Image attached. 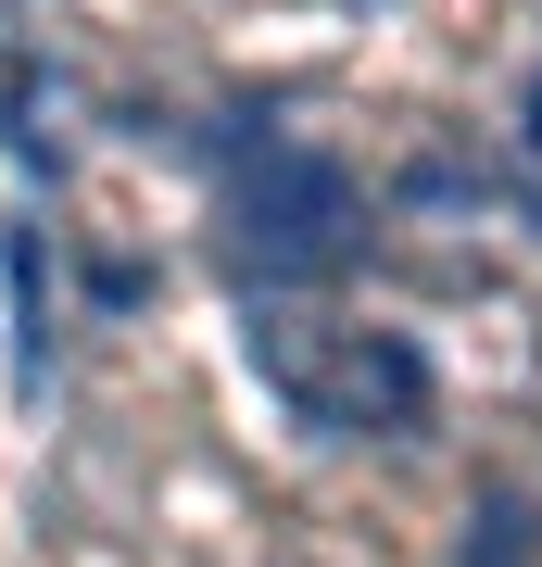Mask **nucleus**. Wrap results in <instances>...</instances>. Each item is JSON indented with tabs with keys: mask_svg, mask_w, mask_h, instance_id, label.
I'll return each mask as SVG.
<instances>
[{
	"mask_svg": "<svg viewBox=\"0 0 542 567\" xmlns=\"http://www.w3.org/2000/svg\"><path fill=\"white\" fill-rule=\"evenodd\" d=\"M354 227H366V203H354V177L328 152L278 140V126L227 152V240H241V265H253L265 290L328 278V265L354 252Z\"/></svg>",
	"mask_w": 542,
	"mask_h": 567,
	"instance_id": "f257e3e1",
	"label": "nucleus"
},
{
	"mask_svg": "<svg viewBox=\"0 0 542 567\" xmlns=\"http://www.w3.org/2000/svg\"><path fill=\"white\" fill-rule=\"evenodd\" d=\"M253 365L278 379V404L303 429H417L429 416V365L391 328H341V341H303V328H253Z\"/></svg>",
	"mask_w": 542,
	"mask_h": 567,
	"instance_id": "f03ea898",
	"label": "nucleus"
},
{
	"mask_svg": "<svg viewBox=\"0 0 542 567\" xmlns=\"http://www.w3.org/2000/svg\"><path fill=\"white\" fill-rule=\"evenodd\" d=\"M480 567H530V517L518 505H480Z\"/></svg>",
	"mask_w": 542,
	"mask_h": 567,
	"instance_id": "7ed1b4c3",
	"label": "nucleus"
},
{
	"mask_svg": "<svg viewBox=\"0 0 542 567\" xmlns=\"http://www.w3.org/2000/svg\"><path fill=\"white\" fill-rule=\"evenodd\" d=\"M530 164H542V89H530Z\"/></svg>",
	"mask_w": 542,
	"mask_h": 567,
	"instance_id": "20e7f679",
	"label": "nucleus"
}]
</instances>
